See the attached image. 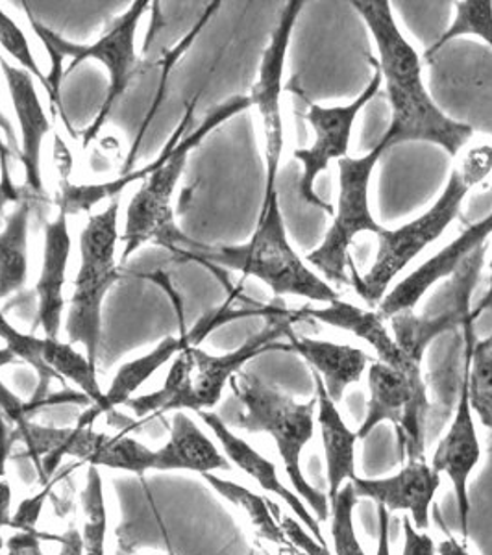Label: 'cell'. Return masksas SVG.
<instances>
[{
    "mask_svg": "<svg viewBox=\"0 0 492 555\" xmlns=\"http://www.w3.org/2000/svg\"><path fill=\"white\" fill-rule=\"evenodd\" d=\"M193 107H195V102L191 104L190 109L183 115L182 122L178 125L177 132L172 133L169 143L165 145L164 151H161V156H159L156 162H152V164L140 169V171H128L125 172L122 177L117 178V180L93 183V185H75V183H70L67 178H64L62 190H60V195H57L56 198L60 211H65L67 215L89 211V209L95 208L96 204L101 203V201L115 198V196H119L122 191L127 190L128 185H132V183L138 182V180H143V178L151 177L152 172L156 171L159 165L164 164L165 159L169 158V154H171L172 149L177 146L178 141L183 138V133L187 132V127H190L191 119H193Z\"/></svg>",
    "mask_w": 492,
    "mask_h": 555,
    "instance_id": "25",
    "label": "cell"
},
{
    "mask_svg": "<svg viewBox=\"0 0 492 555\" xmlns=\"http://www.w3.org/2000/svg\"><path fill=\"white\" fill-rule=\"evenodd\" d=\"M57 541L62 544L60 555H83L82 533L73 526Z\"/></svg>",
    "mask_w": 492,
    "mask_h": 555,
    "instance_id": "41",
    "label": "cell"
},
{
    "mask_svg": "<svg viewBox=\"0 0 492 555\" xmlns=\"http://www.w3.org/2000/svg\"><path fill=\"white\" fill-rule=\"evenodd\" d=\"M368 392L365 421L355 431L358 439H366L381 423H391L402 457L426 460V416L431 404L423 373H402L374 361L368 366Z\"/></svg>",
    "mask_w": 492,
    "mask_h": 555,
    "instance_id": "10",
    "label": "cell"
},
{
    "mask_svg": "<svg viewBox=\"0 0 492 555\" xmlns=\"http://www.w3.org/2000/svg\"><path fill=\"white\" fill-rule=\"evenodd\" d=\"M228 385L241 405L235 426L250 434H269L274 439L290 486L303 504L310 505L316 520L326 522L328 496L311 486L302 473V452L315 434L316 397L302 404L284 389L246 371L235 374Z\"/></svg>",
    "mask_w": 492,
    "mask_h": 555,
    "instance_id": "4",
    "label": "cell"
},
{
    "mask_svg": "<svg viewBox=\"0 0 492 555\" xmlns=\"http://www.w3.org/2000/svg\"><path fill=\"white\" fill-rule=\"evenodd\" d=\"M193 253L195 258L208 259L215 266L239 271L245 276L258 278L274 297L308 298L311 302L329 304L339 300V293L319 276L303 261L289 243L284 215L280 209L279 193L261 204L256 232L241 246L203 248Z\"/></svg>",
    "mask_w": 492,
    "mask_h": 555,
    "instance_id": "5",
    "label": "cell"
},
{
    "mask_svg": "<svg viewBox=\"0 0 492 555\" xmlns=\"http://www.w3.org/2000/svg\"><path fill=\"white\" fill-rule=\"evenodd\" d=\"M358 500L360 499L353 492L352 481H348L347 486L335 494V499L329 500L335 555H365L353 526V509Z\"/></svg>",
    "mask_w": 492,
    "mask_h": 555,
    "instance_id": "34",
    "label": "cell"
},
{
    "mask_svg": "<svg viewBox=\"0 0 492 555\" xmlns=\"http://www.w3.org/2000/svg\"><path fill=\"white\" fill-rule=\"evenodd\" d=\"M463 347L468 369V400L481 424L492 431V334L476 341L474 319L463 324Z\"/></svg>",
    "mask_w": 492,
    "mask_h": 555,
    "instance_id": "28",
    "label": "cell"
},
{
    "mask_svg": "<svg viewBox=\"0 0 492 555\" xmlns=\"http://www.w3.org/2000/svg\"><path fill=\"white\" fill-rule=\"evenodd\" d=\"M437 546L428 533L420 531L413 526L410 515L404 517V552L402 555H436Z\"/></svg>",
    "mask_w": 492,
    "mask_h": 555,
    "instance_id": "39",
    "label": "cell"
},
{
    "mask_svg": "<svg viewBox=\"0 0 492 555\" xmlns=\"http://www.w3.org/2000/svg\"><path fill=\"white\" fill-rule=\"evenodd\" d=\"M489 287H487V293L481 298L480 302L476 308H472V319L476 321L481 313H485V311H492V258L491 263H489Z\"/></svg>",
    "mask_w": 492,
    "mask_h": 555,
    "instance_id": "44",
    "label": "cell"
},
{
    "mask_svg": "<svg viewBox=\"0 0 492 555\" xmlns=\"http://www.w3.org/2000/svg\"><path fill=\"white\" fill-rule=\"evenodd\" d=\"M492 235V211L483 217L481 221L474 222L467 230H463L452 243L442 246L439 253L426 259L423 266L400 280L387 291L386 297L376 306V311L381 319L389 321L392 315L400 311L415 310L424 295L433 285L442 280H450L455 272L459 271L463 263L472 256L478 248L485 245L487 240Z\"/></svg>",
    "mask_w": 492,
    "mask_h": 555,
    "instance_id": "14",
    "label": "cell"
},
{
    "mask_svg": "<svg viewBox=\"0 0 492 555\" xmlns=\"http://www.w3.org/2000/svg\"><path fill=\"white\" fill-rule=\"evenodd\" d=\"M463 36H478L492 49V2L491 0H463L455 2V17L441 38L429 47L426 57H431L444 44Z\"/></svg>",
    "mask_w": 492,
    "mask_h": 555,
    "instance_id": "31",
    "label": "cell"
},
{
    "mask_svg": "<svg viewBox=\"0 0 492 555\" xmlns=\"http://www.w3.org/2000/svg\"><path fill=\"white\" fill-rule=\"evenodd\" d=\"M437 554L439 555H470L465 544H461L454 537L444 539L439 546H437Z\"/></svg>",
    "mask_w": 492,
    "mask_h": 555,
    "instance_id": "43",
    "label": "cell"
},
{
    "mask_svg": "<svg viewBox=\"0 0 492 555\" xmlns=\"http://www.w3.org/2000/svg\"><path fill=\"white\" fill-rule=\"evenodd\" d=\"M232 463L222 455L195 421L183 411H177L172 418L171 437L161 449L156 450L154 470H191L208 474L215 470H230Z\"/></svg>",
    "mask_w": 492,
    "mask_h": 555,
    "instance_id": "24",
    "label": "cell"
},
{
    "mask_svg": "<svg viewBox=\"0 0 492 555\" xmlns=\"http://www.w3.org/2000/svg\"><path fill=\"white\" fill-rule=\"evenodd\" d=\"M17 201H20V191L15 190L13 182H0V215L8 203H17Z\"/></svg>",
    "mask_w": 492,
    "mask_h": 555,
    "instance_id": "45",
    "label": "cell"
},
{
    "mask_svg": "<svg viewBox=\"0 0 492 555\" xmlns=\"http://www.w3.org/2000/svg\"><path fill=\"white\" fill-rule=\"evenodd\" d=\"M148 2L140 0L133 2L127 12L120 17L112 21L107 26L106 33L96 39L95 43L80 44L75 41L65 39L64 36L51 30L49 26L39 23L34 17L30 10L26 8V15L30 21L34 33L41 39L44 49L51 57V73L47 75L49 80V89H51L52 104L60 106L62 109V101H60V88L64 80L65 69L67 73L75 69L76 65L82 64L86 60H99L106 65L107 75H109V83H107L106 99L102 102L101 112L96 114L95 120L89 125L88 130L83 132L82 145L88 149L93 139L101 133L102 127L106 125L109 115L114 112V106L119 102L120 96L125 95L130 80H132L135 70H138V52H135V33L140 26V20L146 12ZM64 114V109H62Z\"/></svg>",
    "mask_w": 492,
    "mask_h": 555,
    "instance_id": "6",
    "label": "cell"
},
{
    "mask_svg": "<svg viewBox=\"0 0 492 555\" xmlns=\"http://www.w3.org/2000/svg\"><path fill=\"white\" fill-rule=\"evenodd\" d=\"M248 107H253L250 96H234L222 106L215 107L204 122L178 141L169 158L146 178L127 209V224L122 234L125 250L120 256L122 263H127L130 256L138 253L146 243L167 246L174 253H180L178 245L183 243L187 246L196 245L178 230L172 211V195L177 191L191 152L195 151L215 128L221 127L224 120L232 119L234 115L245 112Z\"/></svg>",
    "mask_w": 492,
    "mask_h": 555,
    "instance_id": "7",
    "label": "cell"
},
{
    "mask_svg": "<svg viewBox=\"0 0 492 555\" xmlns=\"http://www.w3.org/2000/svg\"><path fill=\"white\" fill-rule=\"evenodd\" d=\"M156 450L146 449L145 444L132 437H109L99 444V449L89 455V467L117 468L128 473L143 474L154 470Z\"/></svg>",
    "mask_w": 492,
    "mask_h": 555,
    "instance_id": "30",
    "label": "cell"
},
{
    "mask_svg": "<svg viewBox=\"0 0 492 555\" xmlns=\"http://www.w3.org/2000/svg\"><path fill=\"white\" fill-rule=\"evenodd\" d=\"M69 215L60 211L56 219L44 227L43 267L39 274L38 326L44 337H57L65 308V278L70 256Z\"/></svg>",
    "mask_w": 492,
    "mask_h": 555,
    "instance_id": "21",
    "label": "cell"
},
{
    "mask_svg": "<svg viewBox=\"0 0 492 555\" xmlns=\"http://www.w3.org/2000/svg\"><path fill=\"white\" fill-rule=\"evenodd\" d=\"M222 324H224V315L221 311H213L196 322L195 328L191 332H185L180 337H167L151 352L120 366L119 373L115 374L114 382L104 395L101 415H106L119 405L128 404V400H132L133 392L158 373L165 363H169L174 356L182 352L183 348L198 347L200 341L208 337L209 332H213Z\"/></svg>",
    "mask_w": 492,
    "mask_h": 555,
    "instance_id": "20",
    "label": "cell"
},
{
    "mask_svg": "<svg viewBox=\"0 0 492 555\" xmlns=\"http://www.w3.org/2000/svg\"><path fill=\"white\" fill-rule=\"evenodd\" d=\"M34 404H25L20 397H15L7 385L0 382V415L13 423L15 428H21L30 423Z\"/></svg>",
    "mask_w": 492,
    "mask_h": 555,
    "instance_id": "38",
    "label": "cell"
},
{
    "mask_svg": "<svg viewBox=\"0 0 492 555\" xmlns=\"http://www.w3.org/2000/svg\"><path fill=\"white\" fill-rule=\"evenodd\" d=\"M54 483H56V478L47 481L43 489H41L38 494H34L30 499L23 500L20 507H17V512H15V515L12 517L10 528L17 531H26V533H39V517H41L44 502L49 499Z\"/></svg>",
    "mask_w": 492,
    "mask_h": 555,
    "instance_id": "36",
    "label": "cell"
},
{
    "mask_svg": "<svg viewBox=\"0 0 492 555\" xmlns=\"http://www.w3.org/2000/svg\"><path fill=\"white\" fill-rule=\"evenodd\" d=\"M378 518L379 537L376 555H391V548H389V512L384 505H378Z\"/></svg>",
    "mask_w": 492,
    "mask_h": 555,
    "instance_id": "42",
    "label": "cell"
},
{
    "mask_svg": "<svg viewBox=\"0 0 492 555\" xmlns=\"http://www.w3.org/2000/svg\"><path fill=\"white\" fill-rule=\"evenodd\" d=\"M0 47L23 67V70L30 73L34 78H38L39 82L43 83V88L47 89V93H51L49 80L38 67L28 38L21 30L20 25L2 8H0Z\"/></svg>",
    "mask_w": 492,
    "mask_h": 555,
    "instance_id": "35",
    "label": "cell"
},
{
    "mask_svg": "<svg viewBox=\"0 0 492 555\" xmlns=\"http://www.w3.org/2000/svg\"><path fill=\"white\" fill-rule=\"evenodd\" d=\"M316 397V424L321 428L322 447L326 455V473H328V499L355 478V442L358 434L348 428L342 421L337 404L329 398L326 385L319 374L313 373Z\"/></svg>",
    "mask_w": 492,
    "mask_h": 555,
    "instance_id": "23",
    "label": "cell"
},
{
    "mask_svg": "<svg viewBox=\"0 0 492 555\" xmlns=\"http://www.w3.org/2000/svg\"><path fill=\"white\" fill-rule=\"evenodd\" d=\"M386 152V146L378 141V145L374 146L373 151L366 152L360 158L347 156L337 162L339 196H337L334 221L321 245L306 258L308 266L316 274H322L328 284H350L348 267L352 261L350 246L353 240L363 232H373L378 235L384 230L371 211L368 191H371L374 169Z\"/></svg>",
    "mask_w": 492,
    "mask_h": 555,
    "instance_id": "9",
    "label": "cell"
},
{
    "mask_svg": "<svg viewBox=\"0 0 492 555\" xmlns=\"http://www.w3.org/2000/svg\"><path fill=\"white\" fill-rule=\"evenodd\" d=\"M468 369L467 360L463 356V374L459 382V398L455 405L454 421L450 424L446 436L437 447L433 454L431 467L439 474H446L452 486H454L455 500H457V509H459L461 526H463V537H468V513H470V502H468V480L474 473L476 465L480 463L481 447L478 441V431L474 423V411L468 400Z\"/></svg>",
    "mask_w": 492,
    "mask_h": 555,
    "instance_id": "15",
    "label": "cell"
},
{
    "mask_svg": "<svg viewBox=\"0 0 492 555\" xmlns=\"http://www.w3.org/2000/svg\"><path fill=\"white\" fill-rule=\"evenodd\" d=\"M198 415H200L204 423L208 424L209 429L221 442L228 461L234 463L235 467H239L243 473L248 474L253 480L258 481L261 489H266L267 492L276 494V496L284 500L285 504L289 505L290 512L295 513L300 518V522L310 530L311 535L315 537L316 543L326 546L321 522L316 520L315 515H311L310 509L306 507L303 500L298 496L297 492L289 491L280 481L276 465L259 454L258 450L253 449L245 439L235 436L230 426L222 421L221 415H217L213 411H200Z\"/></svg>",
    "mask_w": 492,
    "mask_h": 555,
    "instance_id": "17",
    "label": "cell"
},
{
    "mask_svg": "<svg viewBox=\"0 0 492 555\" xmlns=\"http://www.w3.org/2000/svg\"><path fill=\"white\" fill-rule=\"evenodd\" d=\"M0 339L4 341L8 350H12L15 353L17 360L25 361V363L36 369V373L39 376V387L38 397L33 402L34 405L38 404L39 398L43 397L44 392H47V387H49L52 379L64 382L44 361L43 337H38V335L34 334H21L20 330L13 328L12 324L8 322L2 311H0Z\"/></svg>",
    "mask_w": 492,
    "mask_h": 555,
    "instance_id": "33",
    "label": "cell"
},
{
    "mask_svg": "<svg viewBox=\"0 0 492 555\" xmlns=\"http://www.w3.org/2000/svg\"><path fill=\"white\" fill-rule=\"evenodd\" d=\"M28 221L30 204L20 203L0 232V300L20 293L28 278Z\"/></svg>",
    "mask_w": 492,
    "mask_h": 555,
    "instance_id": "27",
    "label": "cell"
},
{
    "mask_svg": "<svg viewBox=\"0 0 492 555\" xmlns=\"http://www.w3.org/2000/svg\"><path fill=\"white\" fill-rule=\"evenodd\" d=\"M303 2L293 0L280 15L279 25L267 44L258 80L250 91V104L258 109L263 138H266V196L263 203L276 195L280 164L285 145L284 115H282V93H284V69L290 36L302 12Z\"/></svg>",
    "mask_w": 492,
    "mask_h": 555,
    "instance_id": "11",
    "label": "cell"
},
{
    "mask_svg": "<svg viewBox=\"0 0 492 555\" xmlns=\"http://www.w3.org/2000/svg\"><path fill=\"white\" fill-rule=\"evenodd\" d=\"M271 505V509H274L272 513L279 515L280 526H282V530H284L285 535H287V539L293 543V546H297L303 555H329V550L326 548V546L316 543L315 537L310 535L308 531L303 530L302 522H298V520L289 517V515H284L276 505Z\"/></svg>",
    "mask_w": 492,
    "mask_h": 555,
    "instance_id": "37",
    "label": "cell"
},
{
    "mask_svg": "<svg viewBox=\"0 0 492 555\" xmlns=\"http://www.w3.org/2000/svg\"><path fill=\"white\" fill-rule=\"evenodd\" d=\"M0 69L7 78L12 104L21 128L20 159L25 167V185L34 193L43 191L41 177V146L47 133L51 132V120L43 112L36 91V80L30 73L8 64L0 54Z\"/></svg>",
    "mask_w": 492,
    "mask_h": 555,
    "instance_id": "18",
    "label": "cell"
},
{
    "mask_svg": "<svg viewBox=\"0 0 492 555\" xmlns=\"http://www.w3.org/2000/svg\"><path fill=\"white\" fill-rule=\"evenodd\" d=\"M263 555H271V554H269V552H267V550H263Z\"/></svg>",
    "mask_w": 492,
    "mask_h": 555,
    "instance_id": "50",
    "label": "cell"
},
{
    "mask_svg": "<svg viewBox=\"0 0 492 555\" xmlns=\"http://www.w3.org/2000/svg\"><path fill=\"white\" fill-rule=\"evenodd\" d=\"M4 539H2V537H0V550L4 548Z\"/></svg>",
    "mask_w": 492,
    "mask_h": 555,
    "instance_id": "49",
    "label": "cell"
},
{
    "mask_svg": "<svg viewBox=\"0 0 492 555\" xmlns=\"http://www.w3.org/2000/svg\"><path fill=\"white\" fill-rule=\"evenodd\" d=\"M485 253L487 245L478 248L463 263L459 271L450 278L441 306L437 308L436 313L426 311L423 315H417L415 310L400 311L387 321L398 347L413 363L420 365L424 353L431 343L437 341L441 335L463 328V324L468 319H472L470 302H472L474 287L480 282Z\"/></svg>",
    "mask_w": 492,
    "mask_h": 555,
    "instance_id": "12",
    "label": "cell"
},
{
    "mask_svg": "<svg viewBox=\"0 0 492 555\" xmlns=\"http://www.w3.org/2000/svg\"><path fill=\"white\" fill-rule=\"evenodd\" d=\"M203 476L204 480L208 481L215 491L224 496L228 502H232V504L241 507L248 515L259 537H263V539L271 541V543L279 544L280 548H290L293 546V543H290L284 530H282V526L274 520L271 505H269L266 499H261L259 494L250 491V489H246V487L239 486V483L222 480L217 474L208 473L203 474Z\"/></svg>",
    "mask_w": 492,
    "mask_h": 555,
    "instance_id": "29",
    "label": "cell"
},
{
    "mask_svg": "<svg viewBox=\"0 0 492 555\" xmlns=\"http://www.w3.org/2000/svg\"><path fill=\"white\" fill-rule=\"evenodd\" d=\"M300 321L324 322L334 328L345 330L355 335L361 341H365L368 347L374 348V352L378 356V361L386 365L402 371V373L417 374L423 373L420 365L405 356L392 334H389L386 319L378 315V311L361 310L353 304L345 302V300H334L326 304L322 308H313V306H303L297 310Z\"/></svg>",
    "mask_w": 492,
    "mask_h": 555,
    "instance_id": "19",
    "label": "cell"
},
{
    "mask_svg": "<svg viewBox=\"0 0 492 555\" xmlns=\"http://www.w3.org/2000/svg\"><path fill=\"white\" fill-rule=\"evenodd\" d=\"M119 201L102 214L91 215L80 234V269L76 274L70 310L65 324L67 343L82 345L96 365L102 337V304L120 280L115 250L119 243Z\"/></svg>",
    "mask_w": 492,
    "mask_h": 555,
    "instance_id": "8",
    "label": "cell"
},
{
    "mask_svg": "<svg viewBox=\"0 0 492 555\" xmlns=\"http://www.w3.org/2000/svg\"><path fill=\"white\" fill-rule=\"evenodd\" d=\"M492 172V145L481 143L468 149L459 156L450 172L436 204L418 215L417 219L405 222L397 230L384 228L378 237V253L371 269L360 276V272L350 261V284L361 300L368 306H378L381 298L397 280L398 274L410 266L426 246L436 243L446 228L459 217L461 208L467 201L468 193L485 182Z\"/></svg>",
    "mask_w": 492,
    "mask_h": 555,
    "instance_id": "2",
    "label": "cell"
},
{
    "mask_svg": "<svg viewBox=\"0 0 492 555\" xmlns=\"http://www.w3.org/2000/svg\"><path fill=\"white\" fill-rule=\"evenodd\" d=\"M41 537L51 535L17 531L15 535L10 537L7 541L8 555H43V548H41Z\"/></svg>",
    "mask_w": 492,
    "mask_h": 555,
    "instance_id": "40",
    "label": "cell"
},
{
    "mask_svg": "<svg viewBox=\"0 0 492 555\" xmlns=\"http://www.w3.org/2000/svg\"><path fill=\"white\" fill-rule=\"evenodd\" d=\"M43 358L60 378L73 382L93 402V408L83 411L76 423V428H93L96 418L101 416L106 395L96 379V365L70 343H62L57 337H43Z\"/></svg>",
    "mask_w": 492,
    "mask_h": 555,
    "instance_id": "26",
    "label": "cell"
},
{
    "mask_svg": "<svg viewBox=\"0 0 492 555\" xmlns=\"http://www.w3.org/2000/svg\"><path fill=\"white\" fill-rule=\"evenodd\" d=\"M15 361H17V358H15V353L12 350H8L7 347L0 348V369L12 365Z\"/></svg>",
    "mask_w": 492,
    "mask_h": 555,
    "instance_id": "48",
    "label": "cell"
},
{
    "mask_svg": "<svg viewBox=\"0 0 492 555\" xmlns=\"http://www.w3.org/2000/svg\"><path fill=\"white\" fill-rule=\"evenodd\" d=\"M83 524L82 541L83 555H106L107 513L102 491V478L99 468H88V483L82 492Z\"/></svg>",
    "mask_w": 492,
    "mask_h": 555,
    "instance_id": "32",
    "label": "cell"
},
{
    "mask_svg": "<svg viewBox=\"0 0 492 555\" xmlns=\"http://www.w3.org/2000/svg\"><path fill=\"white\" fill-rule=\"evenodd\" d=\"M267 324L248 337L234 352L211 356L203 348L187 347L178 353L164 387L152 395L132 398L128 405L138 416L161 415L167 411L191 410L200 413L219 404L224 387L248 361L261 353L287 350V335L300 322L297 310H285L272 304Z\"/></svg>",
    "mask_w": 492,
    "mask_h": 555,
    "instance_id": "3",
    "label": "cell"
},
{
    "mask_svg": "<svg viewBox=\"0 0 492 555\" xmlns=\"http://www.w3.org/2000/svg\"><path fill=\"white\" fill-rule=\"evenodd\" d=\"M10 158H12V149L4 141H0V171H10V167H8Z\"/></svg>",
    "mask_w": 492,
    "mask_h": 555,
    "instance_id": "47",
    "label": "cell"
},
{
    "mask_svg": "<svg viewBox=\"0 0 492 555\" xmlns=\"http://www.w3.org/2000/svg\"><path fill=\"white\" fill-rule=\"evenodd\" d=\"M287 343L289 352L298 353L311 366V371L321 376L335 404L341 402L350 385L360 382L371 363V358L361 348H353L350 345L319 341L297 335L295 332H289Z\"/></svg>",
    "mask_w": 492,
    "mask_h": 555,
    "instance_id": "22",
    "label": "cell"
},
{
    "mask_svg": "<svg viewBox=\"0 0 492 555\" xmlns=\"http://www.w3.org/2000/svg\"><path fill=\"white\" fill-rule=\"evenodd\" d=\"M0 130L4 132V135H7L8 146L12 145V143H15V133H13L12 125H10V120L4 117L2 112H0Z\"/></svg>",
    "mask_w": 492,
    "mask_h": 555,
    "instance_id": "46",
    "label": "cell"
},
{
    "mask_svg": "<svg viewBox=\"0 0 492 555\" xmlns=\"http://www.w3.org/2000/svg\"><path fill=\"white\" fill-rule=\"evenodd\" d=\"M384 83L381 70L374 69L373 80L366 83V88L361 91L358 99H353L350 104L345 106H321V104H310V109L306 114V120L310 122L311 130L315 133L313 145L308 149H298L295 151V159L302 164V178H300V196L306 203L324 209L332 214V206L319 198L315 191L316 178L322 172L328 171L332 162L347 158L348 149H350V139H352L353 122L360 117L361 109L378 95L379 88Z\"/></svg>",
    "mask_w": 492,
    "mask_h": 555,
    "instance_id": "13",
    "label": "cell"
},
{
    "mask_svg": "<svg viewBox=\"0 0 492 555\" xmlns=\"http://www.w3.org/2000/svg\"><path fill=\"white\" fill-rule=\"evenodd\" d=\"M378 47L376 62L386 82L391 122L379 143L391 151L402 143L424 141L457 156L474 130L467 122L452 119L437 106L424 86L423 64L413 44L400 33L389 0L352 2Z\"/></svg>",
    "mask_w": 492,
    "mask_h": 555,
    "instance_id": "1",
    "label": "cell"
},
{
    "mask_svg": "<svg viewBox=\"0 0 492 555\" xmlns=\"http://www.w3.org/2000/svg\"><path fill=\"white\" fill-rule=\"evenodd\" d=\"M353 492L358 499L374 500L387 512L410 513L418 531L429 526V507L441 487V474L424 461H407L405 467L391 478L365 480L353 478Z\"/></svg>",
    "mask_w": 492,
    "mask_h": 555,
    "instance_id": "16",
    "label": "cell"
}]
</instances>
